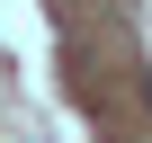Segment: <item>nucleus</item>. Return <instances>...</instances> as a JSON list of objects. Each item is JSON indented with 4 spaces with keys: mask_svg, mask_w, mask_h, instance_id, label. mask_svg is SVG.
I'll use <instances>...</instances> for the list:
<instances>
[{
    "mask_svg": "<svg viewBox=\"0 0 152 143\" xmlns=\"http://www.w3.org/2000/svg\"><path fill=\"white\" fill-rule=\"evenodd\" d=\"M143 98H152V72H143Z\"/></svg>",
    "mask_w": 152,
    "mask_h": 143,
    "instance_id": "1",
    "label": "nucleus"
}]
</instances>
